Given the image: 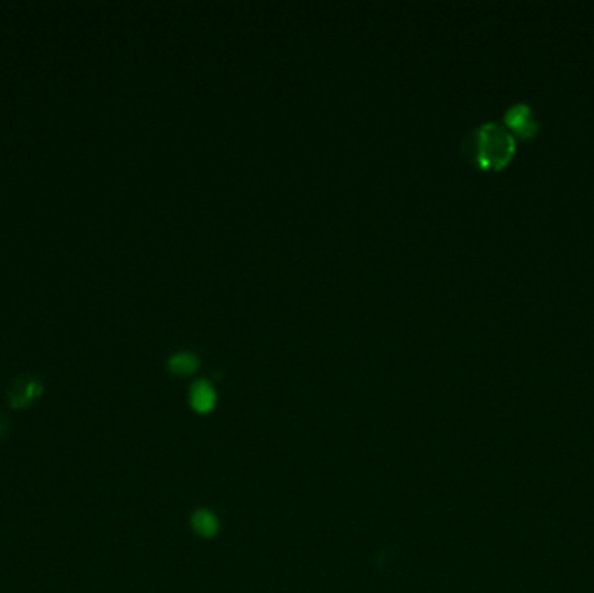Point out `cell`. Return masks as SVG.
Wrapping results in <instances>:
<instances>
[{
	"instance_id": "1",
	"label": "cell",
	"mask_w": 594,
	"mask_h": 593,
	"mask_svg": "<svg viewBox=\"0 0 594 593\" xmlns=\"http://www.w3.org/2000/svg\"><path fill=\"white\" fill-rule=\"evenodd\" d=\"M515 150V134L497 122L473 129L462 141V155L480 169H502L513 159Z\"/></svg>"
},
{
	"instance_id": "2",
	"label": "cell",
	"mask_w": 594,
	"mask_h": 593,
	"mask_svg": "<svg viewBox=\"0 0 594 593\" xmlns=\"http://www.w3.org/2000/svg\"><path fill=\"white\" fill-rule=\"evenodd\" d=\"M504 125L519 138L530 139L539 131V122L526 103H516L504 114Z\"/></svg>"
},
{
	"instance_id": "3",
	"label": "cell",
	"mask_w": 594,
	"mask_h": 593,
	"mask_svg": "<svg viewBox=\"0 0 594 593\" xmlns=\"http://www.w3.org/2000/svg\"><path fill=\"white\" fill-rule=\"evenodd\" d=\"M189 403L196 413H209L216 406V392L207 381H196L189 390Z\"/></svg>"
},
{
	"instance_id": "4",
	"label": "cell",
	"mask_w": 594,
	"mask_h": 593,
	"mask_svg": "<svg viewBox=\"0 0 594 593\" xmlns=\"http://www.w3.org/2000/svg\"><path fill=\"white\" fill-rule=\"evenodd\" d=\"M200 366L198 357L193 352H178L167 360V369L175 376H189Z\"/></svg>"
},
{
	"instance_id": "5",
	"label": "cell",
	"mask_w": 594,
	"mask_h": 593,
	"mask_svg": "<svg viewBox=\"0 0 594 593\" xmlns=\"http://www.w3.org/2000/svg\"><path fill=\"white\" fill-rule=\"evenodd\" d=\"M40 392L42 388L37 381H23V383L16 385L10 392V406L17 407V409L28 406Z\"/></svg>"
},
{
	"instance_id": "6",
	"label": "cell",
	"mask_w": 594,
	"mask_h": 593,
	"mask_svg": "<svg viewBox=\"0 0 594 593\" xmlns=\"http://www.w3.org/2000/svg\"><path fill=\"white\" fill-rule=\"evenodd\" d=\"M192 522L195 531L202 536H214L217 532V527H219V522H217L216 515L207 510L196 511Z\"/></svg>"
}]
</instances>
